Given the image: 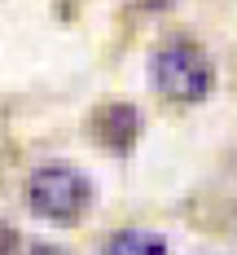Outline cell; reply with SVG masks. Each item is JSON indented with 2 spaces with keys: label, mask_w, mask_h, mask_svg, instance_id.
<instances>
[{
  "label": "cell",
  "mask_w": 237,
  "mask_h": 255,
  "mask_svg": "<svg viewBox=\"0 0 237 255\" xmlns=\"http://www.w3.org/2000/svg\"><path fill=\"white\" fill-rule=\"evenodd\" d=\"M150 84L171 106H202L215 93V62L193 35H167L150 53Z\"/></svg>",
  "instance_id": "6da1fadb"
},
{
  "label": "cell",
  "mask_w": 237,
  "mask_h": 255,
  "mask_svg": "<svg viewBox=\"0 0 237 255\" xmlns=\"http://www.w3.org/2000/svg\"><path fill=\"white\" fill-rule=\"evenodd\" d=\"M26 211L44 225H79L92 211V180L75 163H40L26 176Z\"/></svg>",
  "instance_id": "7a4b0ae2"
},
{
  "label": "cell",
  "mask_w": 237,
  "mask_h": 255,
  "mask_svg": "<svg viewBox=\"0 0 237 255\" xmlns=\"http://www.w3.org/2000/svg\"><path fill=\"white\" fill-rule=\"evenodd\" d=\"M141 110L132 102H105L92 110V136H97V145L110 154H119V158H128L136 150V141H141Z\"/></svg>",
  "instance_id": "3957f363"
},
{
  "label": "cell",
  "mask_w": 237,
  "mask_h": 255,
  "mask_svg": "<svg viewBox=\"0 0 237 255\" xmlns=\"http://www.w3.org/2000/svg\"><path fill=\"white\" fill-rule=\"evenodd\" d=\"M101 255H171L167 238L158 229H141V225H128V229L110 233L101 242Z\"/></svg>",
  "instance_id": "277c9868"
},
{
  "label": "cell",
  "mask_w": 237,
  "mask_h": 255,
  "mask_svg": "<svg viewBox=\"0 0 237 255\" xmlns=\"http://www.w3.org/2000/svg\"><path fill=\"white\" fill-rule=\"evenodd\" d=\"M26 255H71V251H62V247H53V242H40V247H31Z\"/></svg>",
  "instance_id": "5b68a950"
}]
</instances>
